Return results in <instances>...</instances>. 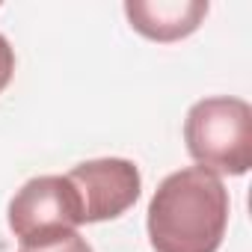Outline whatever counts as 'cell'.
<instances>
[{"instance_id": "obj_4", "label": "cell", "mask_w": 252, "mask_h": 252, "mask_svg": "<svg viewBox=\"0 0 252 252\" xmlns=\"http://www.w3.org/2000/svg\"><path fill=\"white\" fill-rule=\"evenodd\" d=\"M65 178L80 196L83 222H104L122 217L128 208H134L143 190L140 169L125 158H98L77 163Z\"/></svg>"}, {"instance_id": "obj_7", "label": "cell", "mask_w": 252, "mask_h": 252, "mask_svg": "<svg viewBox=\"0 0 252 252\" xmlns=\"http://www.w3.org/2000/svg\"><path fill=\"white\" fill-rule=\"evenodd\" d=\"M12 74H15V51H12L9 39L0 33V92L9 86Z\"/></svg>"}, {"instance_id": "obj_2", "label": "cell", "mask_w": 252, "mask_h": 252, "mask_svg": "<svg viewBox=\"0 0 252 252\" xmlns=\"http://www.w3.org/2000/svg\"><path fill=\"white\" fill-rule=\"evenodd\" d=\"M184 143L196 166L214 175H246L252 166V107L231 95L196 101L184 119Z\"/></svg>"}, {"instance_id": "obj_6", "label": "cell", "mask_w": 252, "mask_h": 252, "mask_svg": "<svg viewBox=\"0 0 252 252\" xmlns=\"http://www.w3.org/2000/svg\"><path fill=\"white\" fill-rule=\"evenodd\" d=\"M18 252H92V246L77 231H68V234H60L54 240H42V243H33V246H18Z\"/></svg>"}, {"instance_id": "obj_5", "label": "cell", "mask_w": 252, "mask_h": 252, "mask_svg": "<svg viewBox=\"0 0 252 252\" xmlns=\"http://www.w3.org/2000/svg\"><path fill=\"white\" fill-rule=\"evenodd\" d=\"M208 9V0H128L125 3L131 27L140 36L163 45L193 36L202 27Z\"/></svg>"}, {"instance_id": "obj_1", "label": "cell", "mask_w": 252, "mask_h": 252, "mask_svg": "<svg viewBox=\"0 0 252 252\" xmlns=\"http://www.w3.org/2000/svg\"><path fill=\"white\" fill-rule=\"evenodd\" d=\"M228 190L220 175L187 166L160 181L149 202L155 252H217L228 225Z\"/></svg>"}, {"instance_id": "obj_3", "label": "cell", "mask_w": 252, "mask_h": 252, "mask_svg": "<svg viewBox=\"0 0 252 252\" xmlns=\"http://www.w3.org/2000/svg\"><path fill=\"white\" fill-rule=\"evenodd\" d=\"M6 220L18 243L33 246L77 231L83 225V205L65 175H39L12 196Z\"/></svg>"}]
</instances>
